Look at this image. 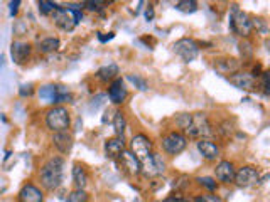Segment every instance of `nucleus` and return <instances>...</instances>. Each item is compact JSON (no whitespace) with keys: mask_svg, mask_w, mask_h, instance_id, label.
Returning a JSON list of instances; mask_svg holds the SVG:
<instances>
[{"mask_svg":"<svg viewBox=\"0 0 270 202\" xmlns=\"http://www.w3.org/2000/svg\"><path fill=\"white\" fill-rule=\"evenodd\" d=\"M189 122H191V115H187V113H181L179 117H177V125H179L182 130L187 128Z\"/></svg>","mask_w":270,"mask_h":202,"instance_id":"35","label":"nucleus"},{"mask_svg":"<svg viewBox=\"0 0 270 202\" xmlns=\"http://www.w3.org/2000/svg\"><path fill=\"white\" fill-rule=\"evenodd\" d=\"M130 152L137 157L139 162H144L152 153V140L144 133H137L130 140Z\"/></svg>","mask_w":270,"mask_h":202,"instance_id":"7","label":"nucleus"},{"mask_svg":"<svg viewBox=\"0 0 270 202\" xmlns=\"http://www.w3.org/2000/svg\"><path fill=\"white\" fill-rule=\"evenodd\" d=\"M230 29L233 31L236 36L240 37H247L252 34V19L248 17L247 12L240 11V7L231 6V16H230Z\"/></svg>","mask_w":270,"mask_h":202,"instance_id":"3","label":"nucleus"},{"mask_svg":"<svg viewBox=\"0 0 270 202\" xmlns=\"http://www.w3.org/2000/svg\"><path fill=\"white\" fill-rule=\"evenodd\" d=\"M118 160H120V163H122V168L127 172L128 175L141 174V162L137 160V157H135L130 150H123L122 155L118 157Z\"/></svg>","mask_w":270,"mask_h":202,"instance_id":"17","label":"nucleus"},{"mask_svg":"<svg viewBox=\"0 0 270 202\" xmlns=\"http://www.w3.org/2000/svg\"><path fill=\"white\" fill-rule=\"evenodd\" d=\"M39 12L42 16H51V14H54L57 11V4L56 2H51V0H39Z\"/></svg>","mask_w":270,"mask_h":202,"instance_id":"26","label":"nucleus"},{"mask_svg":"<svg viewBox=\"0 0 270 202\" xmlns=\"http://www.w3.org/2000/svg\"><path fill=\"white\" fill-rule=\"evenodd\" d=\"M172 49L184 62H192L199 56V44L191 37H182V39L176 41Z\"/></svg>","mask_w":270,"mask_h":202,"instance_id":"5","label":"nucleus"},{"mask_svg":"<svg viewBox=\"0 0 270 202\" xmlns=\"http://www.w3.org/2000/svg\"><path fill=\"white\" fill-rule=\"evenodd\" d=\"M164 202H189L187 199H184V197H176V195H171V197H167Z\"/></svg>","mask_w":270,"mask_h":202,"instance_id":"40","label":"nucleus"},{"mask_svg":"<svg viewBox=\"0 0 270 202\" xmlns=\"http://www.w3.org/2000/svg\"><path fill=\"white\" fill-rule=\"evenodd\" d=\"M127 79L130 81V83H133L135 86H137L139 89L141 91H147V83L144 79H141V78H137V76H133V74H128L127 76Z\"/></svg>","mask_w":270,"mask_h":202,"instance_id":"31","label":"nucleus"},{"mask_svg":"<svg viewBox=\"0 0 270 202\" xmlns=\"http://www.w3.org/2000/svg\"><path fill=\"white\" fill-rule=\"evenodd\" d=\"M196 182L208 190H216V187H218V184H216V180L213 179V177H197Z\"/></svg>","mask_w":270,"mask_h":202,"instance_id":"29","label":"nucleus"},{"mask_svg":"<svg viewBox=\"0 0 270 202\" xmlns=\"http://www.w3.org/2000/svg\"><path fill=\"white\" fill-rule=\"evenodd\" d=\"M37 94H39V98L42 101H47V103L54 105V99L57 96V86L56 84H46V86H42V88H39Z\"/></svg>","mask_w":270,"mask_h":202,"instance_id":"24","label":"nucleus"},{"mask_svg":"<svg viewBox=\"0 0 270 202\" xmlns=\"http://www.w3.org/2000/svg\"><path fill=\"white\" fill-rule=\"evenodd\" d=\"M262 86H263V93L268 94V71H263L262 73Z\"/></svg>","mask_w":270,"mask_h":202,"instance_id":"38","label":"nucleus"},{"mask_svg":"<svg viewBox=\"0 0 270 202\" xmlns=\"http://www.w3.org/2000/svg\"><path fill=\"white\" fill-rule=\"evenodd\" d=\"M118 73H120V69H118L117 64H108V66L100 67L98 73H96V78H98L100 81H103V83H108V81L117 79Z\"/></svg>","mask_w":270,"mask_h":202,"instance_id":"23","label":"nucleus"},{"mask_svg":"<svg viewBox=\"0 0 270 202\" xmlns=\"http://www.w3.org/2000/svg\"><path fill=\"white\" fill-rule=\"evenodd\" d=\"M128 96V89L125 88V81L122 78H117L110 84L108 88V98L115 105H122Z\"/></svg>","mask_w":270,"mask_h":202,"instance_id":"15","label":"nucleus"},{"mask_svg":"<svg viewBox=\"0 0 270 202\" xmlns=\"http://www.w3.org/2000/svg\"><path fill=\"white\" fill-rule=\"evenodd\" d=\"M228 81L235 88L242 91H253L255 88V78L250 73H245V71H238V73L228 76Z\"/></svg>","mask_w":270,"mask_h":202,"instance_id":"14","label":"nucleus"},{"mask_svg":"<svg viewBox=\"0 0 270 202\" xmlns=\"http://www.w3.org/2000/svg\"><path fill=\"white\" fill-rule=\"evenodd\" d=\"M235 172H236L235 163L230 160H221L216 163V167H215L216 180L223 182V184H231V182L235 180Z\"/></svg>","mask_w":270,"mask_h":202,"instance_id":"12","label":"nucleus"},{"mask_svg":"<svg viewBox=\"0 0 270 202\" xmlns=\"http://www.w3.org/2000/svg\"><path fill=\"white\" fill-rule=\"evenodd\" d=\"M59 46H61V41L57 39V37H44V39H41L37 42V51H39L41 54H51V52L59 49Z\"/></svg>","mask_w":270,"mask_h":202,"instance_id":"22","label":"nucleus"},{"mask_svg":"<svg viewBox=\"0 0 270 202\" xmlns=\"http://www.w3.org/2000/svg\"><path fill=\"white\" fill-rule=\"evenodd\" d=\"M233 182L238 187H252V185L260 184L262 179H260V172L257 168L252 165H245V167H240L238 170L235 172Z\"/></svg>","mask_w":270,"mask_h":202,"instance_id":"8","label":"nucleus"},{"mask_svg":"<svg viewBox=\"0 0 270 202\" xmlns=\"http://www.w3.org/2000/svg\"><path fill=\"white\" fill-rule=\"evenodd\" d=\"M196 202H223V199L215 194H202L196 197Z\"/></svg>","mask_w":270,"mask_h":202,"instance_id":"32","label":"nucleus"},{"mask_svg":"<svg viewBox=\"0 0 270 202\" xmlns=\"http://www.w3.org/2000/svg\"><path fill=\"white\" fill-rule=\"evenodd\" d=\"M162 150L169 153V155H179L181 152L186 150L187 147V138L186 135H182L179 132H171L167 133L166 137H162Z\"/></svg>","mask_w":270,"mask_h":202,"instance_id":"6","label":"nucleus"},{"mask_svg":"<svg viewBox=\"0 0 270 202\" xmlns=\"http://www.w3.org/2000/svg\"><path fill=\"white\" fill-rule=\"evenodd\" d=\"M197 150H199L201 157L208 162H215L220 158V147L211 140H199L197 142Z\"/></svg>","mask_w":270,"mask_h":202,"instance_id":"19","label":"nucleus"},{"mask_svg":"<svg viewBox=\"0 0 270 202\" xmlns=\"http://www.w3.org/2000/svg\"><path fill=\"white\" fill-rule=\"evenodd\" d=\"M146 19H147V21H152V19H154V9L151 6H149L147 11H146Z\"/></svg>","mask_w":270,"mask_h":202,"instance_id":"41","label":"nucleus"},{"mask_svg":"<svg viewBox=\"0 0 270 202\" xmlns=\"http://www.w3.org/2000/svg\"><path fill=\"white\" fill-rule=\"evenodd\" d=\"M52 145L57 152L61 153H68L73 148V135L70 132H57V133H52V138H51Z\"/></svg>","mask_w":270,"mask_h":202,"instance_id":"18","label":"nucleus"},{"mask_svg":"<svg viewBox=\"0 0 270 202\" xmlns=\"http://www.w3.org/2000/svg\"><path fill=\"white\" fill-rule=\"evenodd\" d=\"M115 37V34L113 32H108V36H103V32H98V39L100 42H108V41H112Z\"/></svg>","mask_w":270,"mask_h":202,"instance_id":"39","label":"nucleus"},{"mask_svg":"<svg viewBox=\"0 0 270 202\" xmlns=\"http://www.w3.org/2000/svg\"><path fill=\"white\" fill-rule=\"evenodd\" d=\"M17 200L19 202H44V192L36 184L27 182V184H24L22 189L19 190Z\"/></svg>","mask_w":270,"mask_h":202,"instance_id":"11","label":"nucleus"},{"mask_svg":"<svg viewBox=\"0 0 270 202\" xmlns=\"http://www.w3.org/2000/svg\"><path fill=\"white\" fill-rule=\"evenodd\" d=\"M66 202H88V194H86L85 190L75 189L70 195H68Z\"/></svg>","mask_w":270,"mask_h":202,"instance_id":"28","label":"nucleus"},{"mask_svg":"<svg viewBox=\"0 0 270 202\" xmlns=\"http://www.w3.org/2000/svg\"><path fill=\"white\" fill-rule=\"evenodd\" d=\"M71 175H73V182H75L76 189L85 190V187L88 185V172L85 170V167L80 165V163H75L73 170H71Z\"/></svg>","mask_w":270,"mask_h":202,"instance_id":"21","label":"nucleus"},{"mask_svg":"<svg viewBox=\"0 0 270 202\" xmlns=\"http://www.w3.org/2000/svg\"><path fill=\"white\" fill-rule=\"evenodd\" d=\"M215 69L221 74H235L240 69V61L235 57H221L215 61Z\"/></svg>","mask_w":270,"mask_h":202,"instance_id":"20","label":"nucleus"},{"mask_svg":"<svg viewBox=\"0 0 270 202\" xmlns=\"http://www.w3.org/2000/svg\"><path fill=\"white\" fill-rule=\"evenodd\" d=\"M186 133L189 135L191 138H199V140H205L206 137H210L213 133L211 130L210 118L206 113H192L191 115V122L187 125Z\"/></svg>","mask_w":270,"mask_h":202,"instance_id":"4","label":"nucleus"},{"mask_svg":"<svg viewBox=\"0 0 270 202\" xmlns=\"http://www.w3.org/2000/svg\"><path fill=\"white\" fill-rule=\"evenodd\" d=\"M19 6H21V0H16V2L9 4V14H11V17H14L19 12Z\"/></svg>","mask_w":270,"mask_h":202,"instance_id":"37","label":"nucleus"},{"mask_svg":"<svg viewBox=\"0 0 270 202\" xmlns=\"http://www.w3.org/2000/svg\"><path fill=\"white\" fill-rule=\"evenodd\" d=\"M253 27H258L262 32H267V22L263 19H252V29Z\"/></svg>","mask_w":270,"mask_h":202,"instance_id":"36","label":"nucleus"},{"mask_svg":"<svg viewBox=\"0 0 270 202\" xmlns=\"http://www.w3.org/2000/svg\"><path fill=\"white\" fill-rule=\"evenodd\" d=\"M62 175H64V160L61 157L49 158L39 172V182L42 189L56 190L62 184Z\"/></svg>","mask_w":270,"mask_h":202,"instance_id":"1","label":"nucleus"},{"mask_svg":"<svg viewBox=\"0 0 270 202\" xmlns=\"http://www.w3.org/2000/svg\"><path fill=\"white\" fill-rule=\"evenodd\" d=\"M31 52H32V46L29 42H24V41H14L11 44V57H12V62L14 64H24L29 57H31Z\"/></svg>","mask_w":270,"mask_h":202,"instance_id":"10","label":"nucleus"},{"mask_svg":"<svg viewBox=\"0 0 270 202\" xmlns=\"http://www.w3.org/2000/svg\"><path fill=\"white\" fill-rule=\"evenodd\" d=\"M103 6H107V2H100V0H88V2H85L83 4V7H86L88 11H100Z\"/></svg>","mask_w":270,"mask_h":202,"instance_id":"33","label":"nucleus"},{"mask_svg":"<svg viewBox=\"0 0 270 202\" xmlns=\"http://www.w3.org/2000/svg\"><path fill=\"white\" fill-rule=\"evenodd\" d=\"M113 128L117 137H123L125 130H127V118L122 112H115L113 113Z\"/></svg>","mask_w":270,"mask_h":202,"instance_id":"25","label":"nucleus"},{"mask_svg":"<svg viewBox=\"0 0 270 202\" xmlns=\"http://www.w3.org/2000/svg\"><path fill=\"white\" fill-rule=\"evenodd\" d=\"M240 52H242L243 59H248V57L253 56V47H252V42L250 41H243L240 44Z\"/></svg>","mask_w":270,"mask_h":202,"instance_id":"30","label":"nucleus"},{"mask_svg":"<svg viewBox=\"0 0 270 202\" xmlns=\"http://www.w3.org/2000/svg\"><path fill=\"white\" fill-rule=\"evenodd\" d=\"M176 9L179 12L192 14V12L197 11V2H194V0H181V2L176 4Z\"/></svg>","mask_w":270,"mask_h":202,"instance_id":"27","label":"nucleus"},{"mask_svg":"<svg viewBox=\"0 0 270 202\" xmlns=\"http://www.w3.org/2000/svg\"><path fill=\"white\" fill-rule=\"evenodd\" d=\"M164 170H166V162L159 153L152 152L146 160L141 162V174L146 177H157L164 174Z\"/></svg>","mask_w":270,"mask_h":202,"instance_id":"9","label":"nucleus"},{"mask_svg":"<svg viewBox=\"0 0 270 202\" xmlns=\"http://www.w3.org/2000/svg\"><path fill=\"white\" fill-rule=\"evenodd\" d=\"M70 125H71V117L66 107L57 105V107H52L46 112V127L52 133L66 132L70 128Z\"/></svg>","mask_w":270,"mask_h":202,"instance_id":"2","label":"nucleus"},{"mask_svg":"<svg viewBox=\"0 0 270 202\" xmlns=\"http://www.w3.org/2000/svg\"><path fill=\"white\" fill-rule=\"evenodd\" d=\"M52 19H54L56 26L62 29V31H73L76 27L73 14H71L70 9H66V7H57V11L52 14Z\"/></svg>","mask_w":270,"mask_h":202,"instance_id":"13","label":"nucleus"},{"mask_svg":"<svg viewBox=\"0 0 270 202\" xmlns=\"http://www.w3.org/2000/svg\"><path fill=\"white\" fill-rule=\"evenodd\" d=\"M19 94L22 96V98H29V96L34 94V86L31 83L27 84H22L21 88H19Z\"/></svg>","mask_w":270,"mask_h":202,"instance_id":"34","label":"nucleus"},{"mask_svg":"<svg viewBox=\"0 0 270 202\" xmlns=\"http://www.w3.org/2000/svg\"><path fill=\"white\" fill-rule=\"evenodd\" d=\"M123 150H127V143H125L123 137H113L105 142V155H107V158L115 160V158L122 155Z\"/></svg>","mask_w":270,"mask_h":202,"instance_id":"16","label":"nucleus"}]
</instances>
